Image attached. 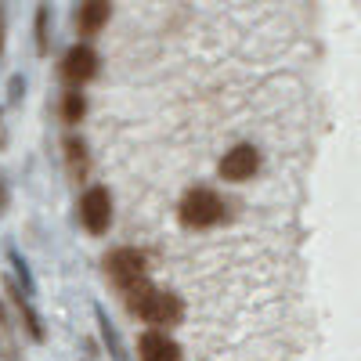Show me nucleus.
Returning a JSON list of instances; mask_svg holds the SVG:
<instances>
[{"instance_id":"nucleus-1","label":"nucleus","mask_w":361,"mask_h":361,"mask_svg":"<svg viewBox=\"0 0 361 361\" xmlns=\"http://www.w3.org/2000/svg\"><path fill=\"white\" fill-rule=\"evenodd\" d=\"M134 311L148 325H177L180 314H185V307H180V300L173 293H163V289H152V286H145L134 296Z\"/></svg>"},{"instance_id":"nucleus-2","label":"nucleus","mask_w":361,"mask_h":361,"mask_svg":"<svg viewBox=\"0 0 361 361\" xmlns=\"http://www.w3.org/2000/svg\"><path fill=\"white\" fill-rule=\"evenodd\" d=\"M224 217V202L217 199V192L209 188H192L185 199H180V221L188 228H209Z\"/></svg>"},{"instance_id":"nucleus-3","label":"nucleus","mask_w":361,"mask_h":361,"mask_svg":"<svg viewBox=\"0 0 361 361\" xmlns=\"http://www.w3.org/2000/svg\"><path fill=\"white\" fill-rule=\"evenodd\" d=\"M105 267H109L112 282L123 286L130 296H137V293L145 289V257H141L137 250H116V253L105 260Z\"/></svg>"},{"instance_id":"nucleus-4","label":"nucleus","mask_w":361,"mask_h":361,"mask_svg":"<svg viewBox=\"0 0 361 361\" xmlns=\"http://www.w3.org/2000/svg\"><path fill=\"white\" fill-rule=\"evenodd\" d=\"M80 221L90 235H105L109 224H112V195L98 185V188H90L80 202Z\"/></svg>"},{"instance_id":"nucleus-5","label":"nucleus","mask_w":361,"mask_h":361,"mask_svg":"<svg viewBox=\"0 0 361 361\" xmlns=\"http://www.w3.org/2000/svg\"><path fill=\"white\" fill-rule=\"evenodd\" d=\"M257 166H260V152H257V148L253 145H235L231 152H224V159H221V177L246 180V177L257 173Z\"/></svg>"},{"instance_id":"nucleus-6","label":"nucleus","mask_w":361,"mask_h":361,"mask_svg":"<svg viewBox=\"0 0 361 361\" xmlns=\"http://www.w3.org/2000/svg\"><path fill=\"white\" fill-rule=\"evenodd\" d=\"M94 73H98V54L90 51L87 44H80V47H73V51L66 54L62 76H66L69 83H83V80H90Z\"/></svg>"},{"instance_id":"nucleus-7","label":"nucleus","mask_w":361,"mask_h":361,"mask_svg":"<svg viewBox=\"0 0 361 361\" xmlns=\"http://www.w3.org/2000/svg\"><path fill=\"white\" fill-rule=\"evenodd\" d=\"M141 361H180V347L156 329V333L141 336Z\"/></svg>"},{"instance_id":"nucleus-8","label":"nucleus","mask_w":361,"mask_h":361,"mask_svg":"<svg viewBox=\"0 0 361 361\" xmlns=\"http://www.w3.org/2000/svg\"><path fill=\"white\" fill-rule=\"evenodd\" d=\"M109 4H102V0H94V4H80V11H76V22H80V29L90 37V33H98V29L109 22Z\"/></svg>"},{"instance_id":"nucleus-9","label":"nucleus","mask_w":361,"mask_h":361,"mask_svg":"<svg viewBox=\"0 0 361 361\" xmlns=\"http://www.w3.org/2000/svg\"><path fill=\"white\" fill-rule=\"evenodd\" d=\"M83 112H87V102H83V94H80V90L66 94V123H80V119H83Z\"/></svg>"}]
</instances>
